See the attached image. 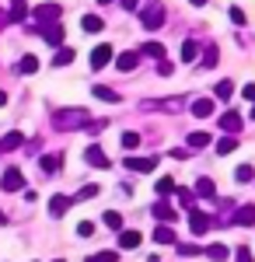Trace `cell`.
Returning a JSON list of instances; mask_svg holds the SVG:
<instances>
[{
	"label": "cell",
	"instance_id": "1",
	"mask_svg": "<svg viewBox=\"0 0 255 262\" xmlns=\"http://www.w3.org/2000/svg\"><path fill=\"white\" fill-rule=\"evenodd\" d=\"M91 122V112L88 108H59L56 116H53V126H56L59 133H74L80 126H88Z\"/></svg>",
	"mask_w": 255,
	"mask_h": 262
},
{
	"label": "cell",
	"instance_id": "2",
	"mask_svg": "<svg viewBox=\"0 0 255 262\" xmlns=\"http://www.w3.org/2000/svg\"><path fill=\"white\" fill-rule=\"evenodd\" d=\"M137 14H140V25H143L147 32H157V28L164 25V4H161V0H143Z\"/></svg>",
	"mask_w": 255,
	"mask_h": 262
},
{
	"label": "cell",
	"instance_id": "3",
	"mask_svg": "<svg viewBox=\"0 0 255 262\" xmlns=\"http://www.w3.org/2000/svg\"><path fill=\"white\" fill-rule=\"evenodd\" d=\"M28 28H35L49 46H56V49L63 46V25H59V21H35V25H28Z\"/></svg>",
	"mask_w": 255,
	"mask_h": 262
},
{
	"label": "cell",
	"instance_id": "4",
	"mask_svg": "<svg viewBox=\"0 0 255 262\" xmlns=\"http://www.w3.org/2000/svg\"><path fill=\"white\" fill-rule=\"evenodd\" d=\"M0 185H4V192H25V175H21V168H4V179H0Z\"/></svg>",
	"mask_w": 255,
	"mask_h": 262
},
{
	"label": "cell",
	"instance_id": "5",
	"mask_svg": "<svg viewBox=\"0 0 255 262\" xmlns=\"http://www.w3.org/2000/svg\"><path fill=\"white\" fill-rule=\"evenodd\" d=\"M32 18L35 21H59L63 18V7L59 4H39V7H32Z\"/></svg>",
	"mask_w": 255,
	"mask_h": 262
},
{
	"label": "cell",
	"instance_id": "6",
	"mask_svg": "<svg viewBox=\"0 0 255 262\" xmlns=\"http://www.w3.org/2000/svg\"><path fill=\"white\" fill-rule=\"evenodd\" d=\"M122 164H126L130 171H137V175H151L157 168V158H126Z\"/></svg>",
	"mask_w": 255,
	"mask_h": 262
},
{
	"label": "cell",
	"instance_id": "7",
	"mask_svg": "<svg viewBox=\"0 0 255 262\" xmlns=\"http://www.w3.org/2000/svg\"><path fill=\"white\" fill-rule=\"evenodd\" d=\"M189 227H193V234H206V231L214 227V217H210V213L193 210V213H189Z\"/></svg>",
	"mask_w": 255,
	"mask_h": 262
},
{
	"label": "cell",
	"instance_id": "8",
	"mask_svg": "<svg viewBox=\"0 0 255 262\" xmlns=\"http://www.w3.org/2000/svg\"><path fill=\"white\" fill-rule=\"evenodd\" d=\"M140 60H143V56H140L137 49H130V53H119V56H116V70L130 74V70H137V67H140Z\"/></svg>",
	"mask_w": 255,
	"mask_h": 262
},
{
	"label": "cell",
	"instance_id": "9",
	"mask_svg": "<svg viewBox=\"0 0 255 262\" xmlns=\"http://www.w3.org/2000/svg\"><path fill=\"white\" fill-rule=\"evenodd\" d=\"M231 221H235L238 227H252V224H255V203H245V206H238Z\"/></svg>",
	"mask_w": 255,
	"mask_h": 262
},
{
	"label": "cell",
	"instance_id": "10",
	"mask_svg": "<svg viewBox=\"0 0 255 262\" xmlns=\"http://www.w3.org/2000/svg\"><path fill=\"white\" fill-rule=\"evenodd\" d=\"M154 217H157V221H164V224H172V227H175V221H178L175 206H172V203H168V200L154 203Z\"/></svg>",
	"mask_w": 255,
	"mask_h": 262
},
{
	"label": "cell",
	"instance_id": "11",
	"mask_svg": "<svg viewBox=\"0 0 255 262\" xmlns=\"http://www.w3.org/2000/svg\"><path fill=\"white\" fill-rule=\"evenodd\" d=\"M109 60H112V46H105V42H101V46L91 49V67H95V70L109 67Z\"/></svg>",
	"mask_w": 255,
	"mask_h": 262
},
{
	"label": "cell",
	"instance_id": "12",
	"mask_svg": "<svg viewBox=\"0 0 255 262\" xmlns=\"http://www.w3.org/2000/svg\"><path fill=\"white\" fill-rule=\"evenodd\" d=\"M84 161L91 164V168H109V158H105V150H101L98 143H91V147L84 150Z\"/></svg>",
	"mask_w": 255,
	"mask_h": 262
},
{
	"label": "cell",
	"instance_id": "13",
	"mask_svg": "<svg viewBox=\"0 0 255 262\" xmlns=\"http://www.w3.org/2000/svg\"><path fill=\"white\" fill-rule=\"evenodd\" d=\"M18 147H25V133L11 129L7 137H0V154H4V150H18Z\"/></svg>",
	"mask_w": 255,
	"mask_h": 262
},
{
	"label": "cell",
	"instance_id": "14",
	"mask_svg": "<svg viewBox=\"0 0 255 262\" xmlns=\"http://www.w3.org/2000/svg\"><path fill=\"white\" fill-rule=\"evenodd\" d=\"M214 108H217V105H214V98H196L189 112H193L196 119H206V116H214Z\"/></svg>",
	"mask_w": 255,
	"mask_h": 262
},
{
	"label": "cell",
	"instance_id": "15",
	"mask_svg": "<svg viewBox=\"0 0 255 262\" xmlns=\"http://www.w3.org/2000/svg\"><path fill=\"white\" fill-rule=\"evenodd\" d=\"M154 242H157V245H175V242H178L175 227H172V224H161V227L154 231Z\"/></svg>",
	"mask_w": 255,
	"mask_h": 262
},
{
	"label": "cell",
	"instance_id": "16",
	"mask_svg": "<svg viewBox=\"0 0 255 262\" xmlns=\"http://www.w3.org/2000/svg\"><path fill=\"white\" fill-rule=\"evenodd\" d=\"M140 242H143L140 231H122V234H119V248H126V252H130V248H140Z\"/></svg>",
	"mask_w": 255,
	"mask_h": 262
},
{
	"label": "cell",
	"instance_id": "17",
	"mask_svg": "<svg viewBox=\"0 0 255 262\" xmlns=\"http://www.w3.org/2000/svg\"><path fill=\"white\" fill-rule=\"evenodd\" d=\"M203 252H206V259H214V262H227V255H231V248L220 245V242H214L210 248H203Z\"/></svg>",
	"mask_w": 255,
	"mask_h": 262
},
{
	"label": "cell",
	"instance_id": "18",
	"mask_svg": "<svg viewBox=\"0 0 255 262\" xmlns=\"http://www.w3.org/2000/svg\"><path fill=\"white\" fill-rule=\"evenodd\" d=\"M220 126H224V133L235 137L238 129H241V116H238V112H224V116H220Z\"/></svg>",
	"mask_w": 255,
	"mask_h": 262
},
{
	"label": "cell",
	"instance_id": "19",
	"mask_svg": "<svg viewBox=\"0 0 255 262\" xmlns=\"http://www.w3.org/2000/svg\"><path fill=\"white\" fill-rule=\"evenodd\" d=\"M39 164H42V171H46V175H56L59 168H63V154H46Z\"/></svg>",
	"mask_w": 255,
	"mask_h": 262
},
{
	"label": "cell",
	"instance_id": "20",
	"mask_svg": "<svg viewBox=\"0 0 255 262\" xmlns=\"http://www.w3.org/2000/svg\"><path fill=\"white\" fill-rule=\"evenodd\" d=\"M70 196H53V200H49V213H53V217H63V213H67V210H70Z\"/></svg>",
	"mask_w": 255,
	"mask_h": 262
},
{
	"label": "cell",
	"instance_id": "21",
	"mask_svg": "<svg viewBox=\"0 0 255 262\" xmlns=\"http://www.w3.org/2000/svg\"><path fill=\"white\" fill-rule=\"evenodd\" d=\"M80 28H84V32H91V35H98L101 28H105V21H101L98 14H84V18H80Z\"/></svg>",
	"mask_w": 255,
	"mask_h": 262
},
{
	"label": "cell",
	"instance_id": "22",
	"mask_svg": "<svg viewBox=\"0 0 255 262\" xmlns=\"http://www.w3.org/2000/svg\"><path fill=\"white\" fill-rule=\"evenodd\" d=\"M28 18V0H11V14L7 21H25Z\"/></svg>",
	"mask_w": 255,
	"mask_h": 262
},
{
	"label": "cell",
	"instance_id": "23",
	"mask_svg": "<svg viewBox=\"0 0 255 262\" xmlns=\"http://www.w3.org/2000/svg\"><path fill=\"white\" fill-rule=\"evenodd\" d=\"M189 150H203V147H210V133H203V129H196V133H189Z\"/></svg>",
	"mask_w": 255,
	"mask_h": 262
},
{
	"label": "cell",
	"instance_id": "24",
	"mask_svg": "<svg viewBox=\"0 0 255 262\" xmlns=\"http://www.w3.org/2000/svg\"><path fill=\"white\" fill-rule=\"evenodd\" d=\"M140 56H147V60H164V46H161V42H147V46H143V49H140Z\"/></svg>",
	"mask_w": 255,
	"mask_h": 262
},
{
	"label": "cell",
	"instance_id": "25",
	"mask_svg": "<svg viewBox=\"0 0 255 262\" xmlns=\"http://www.w3.org/2000/svg\"><path fill=\"white\" fill-rule=\"evenodd\" d=\"M91 91H95V98H98V101H109V105H116V101H119V95L112 91V88H105V84H95Z\"/></svg>",
	"mask_w": 255,
	"mask_h": 262
},
{
	"label": "cell",
	"instance_id": "26",
	"mask_svg": "<svg viewBox=\"0 0 255 262\" xmlns=\"http://www.w3.org/2000/svg\"><path fill=\"white\" fill-rule=\"evenodd\" d=\"M67 63H74V49L70 46H59L56 56H53V67H67Z\"/></svg>",
	"mask_w": 255,
	"mask_h": 262
},
{
	"label": "cell",
	"instance_id": "27",
	"mask_svg": "<svg viewBox=\"0 0 255 262\" xmlns=\"http://www.w3.org/2000/svg\"><path fill=\"white\" fill-rule=\"evenodd\" d=\"M196 192L203 196V200H214V196H217V189H214V182H210V179H196Z\"/></svg>",
	"mask_w": 255,
	"mask_h": 262
},
{
	"label": "cell",
	"instance_id": "28",
	"mask_svg": "<svg viewBox=\"0 0 255 262\" xmlns=\"http://www.w3.org/2000/svg\"><path fill=\"white\" fill-rule=\"evenodd\" d=\"M101 221H105V227H112V231H122V213L119 210H105Z\"/></svg>",
	"mask_w": 255,
	"mask_h": 262
},
{
	"label": "cell",
	"instance_id": "29",
	"mask_svg": "<svg viewBox=\"0 0 255 262\" xmlns=\"http://www.w3.org/2000/svg\"><path fill=\"white\" fill-rule=\"evenodd\" d=\"M235 147H238V137H220V140H217V154H224V158H227Z\"/></svg>",
	"mask_w": 255,
	"mask_h": 262
},
{
	"label": "cell",
	"instance_id": "30",
	"mask_svg": "<svg viewBox=\"0 0 255 262\" xmlns=\"http://www.w3.org/2000/svg\"><path fill=\"white\" fill-rule=\"evenodd\" d=\"M175 189H178L175 179H161V182H157V196H161V200H168V196H172Z\"/></svg>",
	"mask_w": 255,
	"mask_h": 262
},
{
	"label": "cell",
	"instance_id": "31",
	"mask_svg": "<svg viewBox=\"0 0 255 262\" xmlns=\"http://www.w3.org/2000/svg\"><path fill=\"white\" fill-rule=\"evenodd\" d=\"M196 53H199V46H196L193 39H185V42H182V60H185V63H193V60H196Z\"/></svg>",
	"mask_w": 255,
	"mask_h": 262
},
{
	"label": "cell",
	"instance_id": "32",
	"mask_svg": "<svg viewBox=\"0 0 255 262\" xmlns=\"http://www.w3.org/2000/svg\"><path fill=\"white\" fill-rule=\"evenodd\" d=\"M122 147H126V150H137L140 147V133L137 129H126V133H122Z\"/></svg>",
	"mask_w": 255,
	"mask_h": 262
},
{
	"label": "cell",
	"instance_id": "33",
	"mask_svg": "<svg viewBox=\"0 0 255 262\" xmlns=\"http://www.w3.org/2000/svg\"><path fill=\"white\" fill-rule=\"evenodd\" d=\"M231 95H235V84H231V81L217 84V98H220V101H231Z\"/></svg>",
	"mask_w": 255,
	"mask_h": 262
},
{
	"label": "cell",
	"instance_id": "34",
	"mask_svg": "<svg viewBox=\"0 0 255 262\" xmlns=\"http://www.w3.org/2000/svg\"><path fill=\"white\" fill-rule=\"evenodd\" d=\"M21 74H35V70H39V60H35V56H21Z\"/></svg>",
	"mask_w": 255,
	"mask_h": 262
},
{
	"label": "cell",
	"instance_id": "35",
	"mask_svg": "<svg viewBox=\"0 0 255 262\" xmlns=\"http://www.w3.org/2000/svg\"><path fill=\"white\" fill-rule=\"evenodd\" d=\"M235 179L238 182H252L255 179V168H252V164H241V168L235 171Z\"/></svg>",
	"mask_w": 255,
	"mask_h": 262
},
{
	"label": "cell",
	"instance_id": "36",
	"mask_svg": "<svg viewBox=\"0 0 255 262\" xmlns=\"http://www.w3.org/2000/svg\"><path fill=\"white\" fill-rule=\"evenodd\" d=\"M95 196H101V189L95 185V182H91V185H84V189L77 192V200H95Z\"/></svg>",
	"mask_w": 255,
	"mask_h": 262
},
{
	"label": "cell",
	"instance_id": "37",
	"mask_svg": "<svg viewBox=\"0 0 255 262\" xmlns=\"http://www.w3.org/2000/svg\"><path fill=\"white\" fill-rule=\"evenodd\" d=\"M199 252H203V248H199V245H193V242L178 245V255H185V259H189V255H199Z\"/></svg>",
	"mask_w": 255,
	"mask_h": 262
},
{
	"label": "cell",
	"instance_id": "38",
	"mask_svg": "<svg viewBox=\"0 0 255 262\" xmlns=\"http://www.w3.org/2000/svg\"><path fill=\"white\" fill-rule=\"evenodd\" d=\"M235 262H252V248H245V245H241V248L235 252Z\"/></svg>",
	"mask_w": 255,
	"mask_h": 262
},
{
	"label": "cell",
	"instance_id": "39",
	"mask_svg": "<svg viewBox=\"0 0 255 262\" xmlns=\"http://www.w3.org/2000/svg\"><path fill=\"white\" fill-rule=\"evenodd\" d=\"M217 60H220V56H217V49L210 46V49H206V56H203V67H217Z\"/></svg>",
	"mask_w": 255,
	"mask_h": 262
},
{
	"label": "cell",
	"instance_id": "40",
	"mask_svg": "<svg viewBox=\"0 0 255 262\" xmlns=\"http://www.w3.org/2000/svg\"><path fill=\"white\" fill-rule=\"evenodd\" d=\"M88 262H116V252H98V255H91Z\"/></svg>",
	"mask_w": 255,
	"mask_h": 262
},
{
	"label": "cell",
	"instance_id": "41",
	"mask_svg": "<svg viewBox=\"0 0 255 262\" xmlns=\"http://www.w3.org/2000/svg\"><path fill=\"white\" fill-rule=\"evenodd\" d=\"M178 192V200H182V206H193V196H196V192H189V189H175Z\"/></svg>",
	"mask_w": 255,
	"mask_h": 262
},
{
	"label": "cell",
	"instance_id": "42",
	"mask_svg": "<svg viewBox=\"0 0 255 262\" xmlns=\"http://www.w3.org/2000/svg\"><path fill=\"white\" fill-rule=\"evenodd\" d=\"M77 234H80V238H91V234H95V224H88V221L77 224Z\"/></svg>",
	"mask_w": 255,
	"mask_h": 262
},
{
	"label": "cell",
	"instance_id": "43",
	"mask_svg": "<svg viewBox=\"0 0 255 262\" xmlns=\"http://www.w3.org/2000/svg\"><path fill=\"white\" fill-rule=\"evenodd\" d=\"M231 21H235V25H245V11H241V7H231Z\"/></svg>",
	"mask_w": 255,
	"mask_h": 262
},
{
	"label": "cell",
	"instance_id": "44",
	"mask_svg": "<svg viewBox=\"0 0 255 262\" xmlns=\"http://www.w3.org/2000/svg\"><path fill=\"white\" fill-rule=\"evenodd\" d=\"M172 70H175V67H172V63H168V60H161V63H157V74H161V77H168Z\"/></svg>",
	"mask_w": 255,
	"mask_h": 262
},
{
	"label": "cell",
	"instance_id": "45",
	"mask_svg": "<svg viewBox=\"0 0 255 262\" xmlns=\"http://www.w3.org/2000/svg\"><path fill=\"white\" fill-rule=\"evenodd\" d=\"M241 95H245L248 101H255V84H245V88H241Z\"/></svg>",
	"mask_w": 255,
	"mask_h": 262
},
{
	"label": "cell",
	"instance_id": "46",
	"mask_svg": "<svg viewBox=\"0 0 255 262\" xmlns=\"http://www.w3.org/2000/svg\"><path fill=\"white\" fill-rule=\"evenodd\" d=\"M122 7L126 11H140V0H122Z\"/></svg>",
	"mask_w": 255,
	"mask_h": 262
},
{
	"label": "cell",
	"instance_id": "47",
	"mask_svg": "<svg viewBox=\"0 0 255 262\" xmlns=\"http://www.w3.org/2000/svg\"><path fill=\"white\" fill-rule=\"evenodd\" d=\"M0 105H7V91H0Z\"/></svg>",
	"mask_w": 255,
	"mask_h": 262
},
{
	"label": "cell",
	"instance_id": "48",
	"mask_svg": "<svg viewBox=\"0 0 255 262\" xmlns=\"http://www.w3.org/2000/svg\"><path fill=\"white\" fill-rule=\"evenodd\" d=\"M189 4H196V7H203V4H206V0H189Z\"/></svg>",
	"mask_w": 255,
	"mask_h": 262
},
{
	"label": "cell",
	"instance_id": "49",
	"mask_svg": "<svg viewBox=\"0 0 255 262\" xmlns=\"http://www.w3.org/2000/svg\"><path fill=\"white\" fill-rule=\"evenodd\" d=\"M4 21H7V18H4V14H0V28H4Z\"/></svg>",
	"mask_w": 255,
	"mask_h": 262
},
{
	"label": "cell",
	"instance_id": "50",
	"mask_svg": "<svg viewBox=\"0 0 255 262\" xmlns=\"http://www.w3.org/2000/svg\"><path fill=\"white\" fill-rule=\"evenodd\" d=\"M98 4H112V0H98Z\"/></svg>",
	"mask_w": 255,
	"mask_h": 262
},
{
	"label": "cell",
	"instance_id": "51",
	"mask_svg": "<svg viewBox=\"0 0 255 262\" xmlns=\"http://www.w3.org/2000/svg\"><path fill=\"white\" fill-rule=\"evenodd\" d=\"M0 224H4V210H0Z\"/></svg>",
	"mask_w": 255,
	"mask_h": 262
},
{
	"label": "cell",
	"instance_id": "52",
	"mask_svg": "<svg viewBox=\"0 0 255 262\" xmlns=\"http://www.w3.org/2000/svg\"><path fill=\"white\" fill-rule=\"evenodd\" d=\"M252 119H255V108H252Z\"/></svg>",
	"mask_w": 255,
	"mask_h": 262
},
{
	"label": "cell",
	"instance_id": "53",
	"mask_svg": "<svg viewBox=\"0 0 255 262\" xmlns=\"http://www.w3.org/2000/svg\"><path fill=\"white\" fill-rule=\"evenodd\" d=\"M56 262H63V259H56Z\"/></svg>",
	"mask_w": 255,
	"mask_h": 262
}]
</instances>
